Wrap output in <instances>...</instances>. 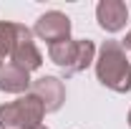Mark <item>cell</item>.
<instances>
[{
	"mask_svg": "<svg viewBox=\"0 0 131 129\" xmlns=\"http://www.w3.org/2000/svg\"><path fill=\"white\" fill-rule=\"evenodd\" d=\"M15 38H18V23L0 20V66L5 63V58H10V51L15 46Z\"/></svg>",
	"mask_w": 131,
	"mask_h": 129,
	"instance_id": "9",
	"label": "cell"
},
{
	"mask_svg": "<svg viewBox=\"0 0 131 129\" xmlns=\"http://www.w3.org/2000/svg\"><path fill=\"white\" fill-rule=\"evenodd\" d=\"M33 35H38L40 41H46L48 46L61 43L71 38V18L61 13V10H48L35 20L33 25Z\"/></svg>",
	"mask_w": 131,
	"mask_h": 129,
	"instance_id": "5",
	"label": "cell"
},
{
	"mask_svg": "<svg viewBox=\"0 0 131 129\" xmlns=\"http://www.w3.org/2000/svg\"><path fill=\"white\" fill-rule=\"evenodd\" d=\"M126 122H129V127H131V109H129V116H126Z\"/></svg>",
	"mask_w": 131,
	"mask_h": 129,
	"instance_id": "11",
	"label": "cell"
},
{
	"mask_svg": "<svg viewBox=\"0 0 131 129\" xmlns=\"http://www.w3.org/2000/svg\"><path fill=\"white\" fill-rule=\"evenodd\" d=\"M48 58L63 71V76H76L96 61V43L91 38H68L48 46Z\"/></svg>",
	"mask_w": 131,
	"mask_h": 129,
	"instance_id": "2",
	"label": "cell"
},
{
	"mask_svg": "<svg viewBox=\"0 0 131 129\" xmlns=\"http://www.w3.org/2000/svg\"><path fill=\"white\" fill-rule=\"evenodd\" d=\"M8 61L20 66V68H25L28 73L38 71L43 66V53L38 51L35 41H33V31L28 25H23V23H18V38H15V46L10 51V58Z\"/></svg>",
	"mask_w": 131,
	"mask_h": 129,
	"instance_id": "4",
	"label": "cell"
},
{
	"mask_svg": "<svg viewBox=\"0 0 131 129\" xmlns=\"http://www.w3.org/2000/svg\"><path fill=\"white\" fill-rule=\"evenodd\" d=\"M121 46H124V51H131V31L126 33V38L121 41Z\"/></svg>",
	"mask_w": 131,
	"mask_h": 129,
	"instance_id": "10",
	"label": "cell"
},
{
	"mask_svg": "<svg viewBox=\"0 0 131 129\" xmlns=\"http://www.w3.org/2000/svg\"><path fill=\"white\" fill-rule=\"evenodd\" d=\"M30 94L43 104L46 114L58 112L66 104V86L58 76H40V79H35L30 84Z\"/></svg>",
	"mask_w": 131,
	"mask_h": 129,
	"instance_id": "6",
	"label": "cell"
},
{
	"mask_svg": "<svg viewBox=\"0 0 131 129\" xmlns=\"http://www.w3.org/2000/svg\"><path fill=\"white\" fill-rule=\"evenodd\" d=\"M93 66H96V79L106 89L116 94L131 91V61L118 41H103Z\"/></svg>",
	"mask_w": 131,
	"mask_h": 129,
	"instance_id": "1",
	"label": "cell"
},
{
	"mask_svg": "<svg viewBox=\"0 0 131 129\" xmlns=\"http://www.w3.org/2000/svg\"><path fill=\"white\" fill-rule=\"evenodd\" d=\"M30 73L15 63H3L0 66V91L5 94H28L30 89Z\"/></svg>",
	"mask_w": 131,
	"mask_h": 129,
	"instance_id": "8",
	"label": "cell"
},
{
	"mask_svg": "<svg viewBox=\"0 0 131 129\" xmlns=\"http://www.w3.org/2000/svg\"><path fill=\"white\" fill-rule=\"evenodd\" d=\"M35 129H48V127H46V124H40V127H35Z\"/></svg>",
	"mask_w": 131,
	"mask_h": 129,
	"instance_id": "12",
	"label": "cell"
},
{
	"mask_svg": "<svg viewBox=\"0 0 131 129\" xmlns=\"http://www.w3.org/2000/svg\"><path fill=\"white\" fill-rule=\"evenodd\" d=\"M46 109L33 94H23L15 101L0 106V129H35L40 127Z\"/></svg>",
	"mask_w": 131,
	"mask_h": 129,
	"instance_id": "3",
	"label": "cell"
},
{
	"mask_svg": "<svg viewBox=\"0 0 131 129\" xmlns=\"http://www.w3.org/2000/svg\"><path fill=\"white\" fill-rule=\"evenodd\" d=\"M96 20L106 33H118L129 23V8L124 0H101L96 5Z\"/></svg>",
	"mask_w": 131,
	"mask_h": 129,
	"instance_id": "7",
	"label": "cell"
}]
</instances>
